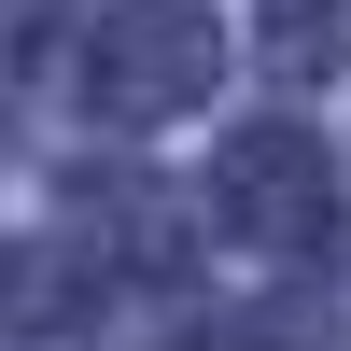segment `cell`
<instances>
[{
    "label": "cell",
    "instance_id": "obj_1",
    "mask_svg": "<svg viewBox=\"0 0 351 351\" xmlns=\"http://www.w3.org/2000/svg\"><path fill=\"white\" fill-rule=\"evenodd\" d=\"M225 183H253V225H267V239H309V155L295 141H253V155H225Z\"/></svg>",
    "mask_w": 351,
    "mask_h": 351
}]
</instances>
